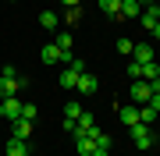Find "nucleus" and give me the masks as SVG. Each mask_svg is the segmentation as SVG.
Instances as JSON below:
<instances>
[{"mask_svg":"<svg viewBox=\"0 0 160 156\" xmlns=\"http://www.w3.org/2000/svg\"><path fill=\"white\" fill-rule=\"evenodd\" d=\"M128 131H132V142H135V149H149V145H153V131H149V124L139 121V124H132Z\"/></svg>","mask_w":160,"mask_h":156,"instance_id":"nucleus-1","label":"nucleus"},{"mask_svg":"<svg viewBox=\"0 0 160 156\" xmlns=\"http://www.w3.org/2000/svg\"><path fill=\"white\" fill-rule=\"evenodd\" d=\"M149 96H153L149 82H142V78H139V82H132V99H135L139 106H146V103H149Z\"/></svg>","mask_w":160,"mask_h":156,"instance_id":"nucleus-2","label":"nucleus"},{"mask_svg":"<svg viewBox=\"0 0 160 156\" xmlns=\"http://www.w3.org/2000/svg\"><path fill=\"white\" fill-rule=\"evenodd\" d=\"M96 89H100V82L92 78L89 71H86V75H78V85H75V92H78V96H92Z\"/></svg>","mask_w":160,"mask_h":156,"instance_id":"nucleus-3","label":"nucleus"},{"mask_svg":"<svg viewBox=\"0 0 160 156\" xmlns=\"http://www.w3.org/2000/svg\"><path fill=\"white\" fill-rule=\"evenodd\" d=\"M0 103H4V117L7 121H18V117H22V99L18 96H7V99H0Z\"/></svg>","mask_w":160,"mask_h":156,"instance_id":"nucleus-4","label":"nucleus"},{"mask_svg":"<svg viewBox=\"0 0 160 156\" xmlns=\"http://www.w3.org/2000/svg\"><path fill=\"white\" fill-rule=\"evenodd\" d=\"M39 60L46 64V68H53V64L61 60V50H57V43H46V46L39 50Z\"/></svg>","mask_w":160,"mask_h":156,"instance_id":"nucleus-5","label":"nucleus"},{"mask_svg":"<svg viewBox=\"0 0 160 156\" xmlns=\"http://www.w3.org/2000/svg\"><path fill=\"white\" fill-rule=\"evenodd\" d=\"M11 124H14V135H11V139H25V142H29V135H32V121L18 117V121H11Z\"/></svg>","mask_w":160,"mask_h":156,"instance_id":"nucleus-6","label":"nucleus"},{"mask_svg":"<svg viewBox=\"0 0 160 156\" xmlns=\"http://www.w3.org/2000/svg\"><path fill=\"white\" fill-rule=\"evenodd\" d=\"M75 149H78V156H92L96 153V142H92L89 135H78V139H75Z\"/></svg>","mask_w":160,"mask_h":156,"instance_id":"nucleus-7","label":"nucleus"},{"mask_svg":"<svg viewBox=\"0 0 160 156\" xmlns=\"http://www.w3.org/2000/svg\"><path fill=\"white\" fill-rule=\"evenodd\" d=\"M7 156H29V142L25 139H7Z\"/></svg>","mask_w":160,"mask_h":156,"instance_id":"nucleus-8","label":"nucleus"},{"mask_svg":"<svg viewBox=\"0 0 160 156\" xmlns=\"http://www.w3.org/2000/svg\"><path fill=\"white\" fill-rule=\"evenodd\" d=\"M39 25L46 32H57V25H61V18H57V11H43L39 14Z\"/></svg>","mask_w":160,"mask_h":156,"instance_id":"nucleus-9","label":"nucleus"},{"mask_svg":"<svg viewBox=\"0 0 160 156\" xmlns=\"http://www.w3.org/2000/svg\"><path fill=\"white\" fill-rule=\"evenodd\" d=\"M92 128H96V117H92L89 110H82V114H78V131H75V135H86V131H92Z\"/></svg>","mask_w":160,"mask_h":156,"instance_id":"nucleus-10","label":"nucleus"},{"mask_svg":"<svg viewBox=\"0 0 160 156\" xmlns=\"http://www.w3.org/2000/svg\"><path fill=\"white\" fill-rule=\"evenodd\" d=\"M18 78H0V99H7V96H18Z\"/></svg>","mask_w":160,"mask_h":156,"instance_id":"nucleus-11","label":"nucleus"},{"mask_svg":"<svg viewBox=\"0 0 160 156\" xmlns=\"http://www.w3.org/2000/svg\"><path fill=\"white\" fill-rule=\"evenodd\" d=\"M96 4L107 18H121V0H96Z\"/></svg>","mask_w":160,"mask_h":156,"instance_id":"nucleus-12","label":"nucleus"},{"mask_svg":"<svg viewBox=\"0 0 160 156\" xmlns=\"http://www.w3.org/2000/svg\"><path fill=\"white\" fill-rule=\"evenodd\" d=\"M57 50H61V57H64V60H71V57H75V53H71V32H61V35H57Z\"/></svg>","mask_w":160,"mask_h":156,"instance_id":"nucleus-13","label":"nucleus"},{"mask_svg":"<svg viewBox=\"0 0 160 156\" xmlns=\"http://www.w3.org/2000/svg\"><path fill=\"white\" fill-rule=\"evenodd\" d=\"M139 14H142L139 0H121V18H139Z\"/></svg>","mask_w":160,"mask_h":156,"instance_id":"nucleus-14","label":"nucleus"},{"mask_svg":"<svg viewBox=\"0 0 160 156\" xmlns=\"http://www.w3.org/2000/svg\"><path fill=\"white\" fill-rule=\"evenodd\" d=\"M121 124H125V128L139 124V106H121Z\"/></svg>","mask_w":160,"mask_h":156,"instance_id":"nucleus-15","label":"nucleus"},{"mask_svg":"<svg viewBox=\"0 0 160 156\" xmlns=\"http://www.w3.org/2000/svg\"><path fill=\"white\" fill-rule=\"evenodd\" d=\"M132 53H135V60H139V64L153 60V46H149V43H135V50H132Z\"/></svg>","mask_w":160,"mask_h":156,"instance_id":"nucleus-16","label":"nucleus"},{"mask_svg":"<svg viewBox=\"0 0 160 156\" xmlns=\"http://www.w3.org/2000/svg\"><path fill=\"white\" fill-rule=\"evenodd\" d=\"M57 85H61V89H75V85H78V75H75L71 68L61 71V75H57Z\"/></svg>","mask_w":160,"mask_h":156,"instance_id":"nucleus-17","label":"nucleus"},{"mask_svg":"<svg viewBox=\"0 0 160 156\" xmlns=\"http://www.w3.org/2000/svg\"><path fill=\"white\" fill-rule=\"evenodd\" d=\"M139 78H142V82L160 78V64H157V60H146V64H142V75H139Z\"/></svg>","mask_w":160,"mask_h":156,"instance_id":"nucleus-18","label":"nucleus"},{"mask_svg":"<svg viewBox=\"0 0 160 156\" xmlns=\"http://www.w3.org/2000/svg\"><path fill=\"white\" fill-rule=\"evenodd\" d=\"M82 110H86V106H82L78 99H68V103H64V117H71V121H78V114H82Z\"/></svg>","mask_w":160,"mask_h":156,"instance_id":"nucleus-19","label":"nucleus"},{"mask_svg":"<svg viewBox=\"0 0 160 156\" xmlns=\"http://www.w3.org/2000/svg\"><path fill=\"white\" fill-rule=\"evenodd\" d=\"M139 25H142L146 32H153V25H157V14H153V7H146V11L139 14Z\"/></svg>","mask_w":160,"mask_h":156,"instance_id":"nucleus-20","label":"nucleus"},{"mask_svg":"<svg viewBox=\"0 0 160 156\" xmlns=\"http://www.w3.org/2000/svg\"><path fill=\"white\" fill-rule=\"evenodd\" d=\"M139 121H142V124H153L157 121V110L153 106H139Z\"/></svg>","mask_w":160,"mask_h":156,"instance_id":"nucleus-21","label":"nucleus"},{"mask_svg":"<svg viewBox=\"0 0 160 156\" xmlns=\"http://www.w3.org/2000/svg\"><path fill=\"white\" fill-rule=\"evenodd\" d=\"M68 68L75 71V75H86V60H82V57H71V60H68Z\"/></svg>","mask_w":160,"mask_h":156,"instance_id":"nucleus-22","label":"nucleus"},{"mask_svg":"<svg viewBox=\"0 0 160 156\" xmlns=\"http://www.w3.org/2000/svg\"><path fill=\"white\" fill-rule=\"evenodd\" d=\"M78 18H82V7H68V14H64V21H68V25H78Z\"/></svg>","mask_w":160,"mask_h":156,"instance_id":"nucleus-23","label":"nucleus"},{"mask_svg":"<svg viewBox=\"0 0 160 156\" xmlns=\"http://www.w3.org/2000/svg\"><path fill=\"white\" fill-rule=\"evenodd\" d=\"M114 50H118V53H132V50H135V43H132V39H118Z\"/></svg>","mask_w":160,"mask_h":156,"instance_id":"nucleus-24","label":"nucleus"},{"mask_svg":"<svg viewBox=\"0 0 160 156\" xmlns=\"http://www.w3.org/2000/svg\"><path fill=\"white\" fill-rule=\"evenodd\" d=\"M22 117H25V121H36V106L32 103H22Z\"/></svg>","mask_w":160,"mask_h":156,"instance_id":"nucleus-25","label":"nucleus"},{"mask_svg":"<svg viewBox=\"0 0 160 156\" xmlns=\"http://www.w3.org/2000/svg\"><path fill=\"white\" fill-rule=\"evenodd\" d=\"M0 78H18V68H14V64H4V71H0Z\"/></svg>","mask_w":160,"mask_h":156,"instance_id":"nucleus-26","label":"nucleus"},{"mask_svg":"<svg viewBox=\"0 0 160 156\" xmlns=\"http://www.w3.org/2000/svg\"><path fill=\"white\" fill-rule=\"evenodd\" d=\"M128 75H132V78H139V75H142V64L132 60V64H128Z\"/></svg>","mask_w":160,"mask_h":156,"instance_id":"nucleus-27","label":"nucleus"},{"mask_svg":"<svg viewBox=\"0 0 160 156\" xmlns=\"http://www.w3.org/2000/svg\"><path fill=\"white\" fill-rule=\"evenodd\" d=\"M146 106H153L157 114H160V92H153V96H149V103H146Z\"/></svg>","mask_w":160,"mask_h":156,"instance_id":"nucleus-28","label":"nucleus"},{"mask_svg":"<svg viewBox=\"0 0 160 156\" xmlns=\"http://www.w3.org/2000/svg\"><path fill=\"white\" fill-rule=\"evenodd\" d=\"M149 89H153V92H160V78H149Z\"/></svg>","mask_w":160,"mask_h":156,"instance_id":"nucleus-29","label":"nucleus"},{"mask_svg":"<svg viewBox=\"0 0 160 156\" xmlns=\"http://www.w3.org/2000/svg\"><path fill=\"white\" fill-rule=\"evenodd\" d=\"M157 4V0H139V7H142V11H146V7H153Z\"/></svg>","mask_w":160,"mask_h":156,"instance_id":"nucleus-30","label":"nucleus"},{"mask_svg":"<svg viewBox=\"0 0 160 156\" xmlns=\"http://www.w3.org/2000/svg\"><path fill=\"white\" fill-rule=\"evenodd\" d=\"M153 39H157V43H160V21H157V25H153Z\"/></svg>","mask_w":160,"mask_h":156,"instance_id":"nucleus-31","label":"nucleus"},{"mask_svg":"<svg viewBox=\"0 0 160 156\" xmlns=\"http://www.w3.org/2000/svg\"><path fill=\"white\" fill-rule=\"evenodd\" d=\"M61 4H64V7H78V0H61Z\"/></svg>","mask_w":160,"mask_h":156,"instance_id":"nucleus-32","label":"nucleus"},{"mask_svg":"<svg viewBox=\"0 0 160 156\" xmlns=\"http://www.w3.org/2000/svg\"><path fill=\"white\" fill-rule=\"evenodd\" d=\"M92 156H110V149H96V153H92Z\"/></svg>","mask_w":160,"mask_h":156,"instance_id":"nucleus-33","label":"nucleus"},{"mask_svg":"<svg viewBox=\"0 0 160 156\" xmlns=\"http://www.w3.org/2000/svg\"><path fill=\"white\" fill-rule=\"evenodd\" d=\"M153 14H157V21H160V4H153Z\"/></svg>","mask_w":160,"mask_h":156,"instance_id":"nucleus-34","label":"nucleus"},{"mask_svg":"<svg viewBox=\"0 0 160 156\" xmlns=\"http://www.w3.org/2000/svg\"><path fill=\"white\" fill-rule=\"evenodd\" d=\"M0 117H4V103H0Z\"/></svg>","mask_w":160,"mask_h":156,"instance_id":"nucleus-35","label":"nucleus"},{"mask_svg":"<svg viewBox=\"0 0 160 156\" xmlns=\"http://www.w3.org/2000/svg\"><path fill=\"white\" fill-rule=\"evenodd\" d=\"M11 4H14V0H11Z\"/></svg>","mask_w":160,"mask_h":156,"instance_id":"nucleus-36","label":"nucleus"},{"mask_svg":"<svg viewBox=\"0 0 160 156\" xmlns=\"http://www.w3.org/2000/svg\"><path fill=\"white\" fill-rule=\"evenodd\" d=\"M29 156H32V153H29Z\"/></svg>","mask_w":160,"mask_h":156,"instance_id":"nucleus-37","label":"nucleus"}]
</instances>
